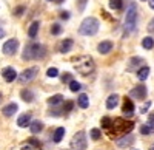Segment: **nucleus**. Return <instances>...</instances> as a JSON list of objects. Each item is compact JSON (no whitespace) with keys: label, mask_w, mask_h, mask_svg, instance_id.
<instances>
[{"label":"nucleus","mask_w":154,"mask_h":150,"mask_svg":"<svg viewBox=\"0 0 154 150\" xmlns=\"http://www.w3.org/2000/svg\"><path fill=\"white\" fill-rule=\"evenodd\" d=\"M133 129H134V122L126 121L123 118H114L111 126L106 130H108L109 138L116 139V138H119V136H123V135H128L130 132H133Z\"/></svg>","instance_id":"obj_1"},{"label":"nucleus","mask_w":154,"mask_h":150,"mask_svg":"<svg viewBox=\"0 0 154 150\" xmlns=\"http://www.w3.org/2000/svg\"><path fill=\"white\" fill-rule=\"evenodd\" d=\"M46 56V48L40 43H29L25 46L22 59L23 60H37V59H43Z\"/></svg>","instance_id":"obj_2"},{"label":"nucleus","mask_w":154,"mask_h":150,"mask_svg":"<svg viewBox=\"0 0 154 150\" xmlns=\"http://www.w3.org/2000/svg\"><path fill=\"white\" fill-rule=\"evenodd\" d=\"M74 68L77 73H80L82 76H88L91 74L96 68L94 65V59L91 56H80L74 59Z\"/></svg>","instance_id":"obj_3"},{"label":"nucleus","mask_w":154,"mask_h":150,"mask_svg":"<svg viewBox=\"0 0 154 150\" xmlns=\"http://www.w3.org/2000/svg\"><path fill=\"white\" fill-rule=\"evenodd\" d=\"M137 19H139V11L137 5L134 2H130L126 8V14H125V31L126 33H133L137 27Z\"/></svg>","instance_id":"obj_4"},{"label":"nucleus","mask_w":154,"mask_h":150,"mask_svg":"<svg viewBox=\"0 0 154 150\" xmlns=\"http://www.w3.org/2000/svg\"><path fill=\"white\" fill-rule=\"evenodd\" d=\"M100 28V23L96 17H86L79 27V33L82 36H94Z\"/></svg>","instance_id":"obj_5"},{"label":"nucleus","mask_w":154,"mask_h":150,"mask_svg":"<svg viewBox=\"0 0 154 150\" xmlns=\"http://www.w3.org/2000/svg\"><path fill=\"white\" fill-rule=\"evenodd\" d=\"M86 147H88V142H86L85 132H77L71 139V148L72 150H85Z\"/></svg>","instance_id":"obj_6"},{"label":"nucleus","mask_w":154,"mask_h":150,"mask_svg":"<svg viewBox=\"0 0 154 150\" xmlns=\"http://www.w3.org/2000/svg\"><path fill=\"white\" fill-rule=\"evenodd\" d=\"M37 74H38V67H29V68L23 70V71L19 74L17 81H19L20 84H28V82H31V81L35 79Z\"/></svg>","instance_id":"obj_7"},{"label":"nucleus","mask_w":154,"mask_h":150,"mask_svg":"<svg viewBox=\"0 0 154 150\" xmlns=\"http://www.w3.org/2000/svg\"><path fill=\"white\" fill-rule=\"evenodd\" d=\"M17 48H19V40H17V39H9V40H6V42L3 43L2 51H3V54H6V56H12V54H16Z\"/></svg>","instance_id":"obj_8"},{"label":"nucleus","mask_w":154,"mask_h":150,"mask_svg":"<svg viewBox=\"0 0 154 150\" xmlns=\"http://www.w3.org/2000/svg\"><path fill=\"white\" fill-rule=\"evenodd\" d=\"M122 113H123V116H126V118H131V116L134 115V104H133V101H131L130 97H125V99H123Z\"/></svg>","instance_id":"obj_9"},{"label":"nucleus","mask_w":154,"mask_h":150,"mask_svg":"<svg viewBox=\"0 0 154 150\" xmlns=\"http://www.w3.org/2000/svg\"><path fill=\"white\" fill-rule=\"evenodd\" d=\"M130 94L136 99H139V101H143V99L146 97V87L145 85H137L134 87V88L130 91Z\"/></svg>","instance_id":"obj_10"},{"label":"nucleus","mask_w":154,"mask_h":150,"mask_svg":"<svg viewBox=\"0 0 154 150\" xmlns=\"http://www.w3.org/2000/svg\"><path fill=\"white\" fill-rule=\"evenodd\" d=\"M2 76H3V79L6 82H14L16 78H17V71L12 67H6V68L2 70Z\"/></svg>","instance_id":"obj_11"},{"label":"nucleus","mask_w":154,"mask_h":150,"mask_svg":"<svg viewBox=\"0 0 154 150\" xmlns=\"http://www.w3.org/2000/svg\"><path fill=\"white\" fill-rule=\"evenodd\" d=\"M112 42L111 40H102L99 45H97V51L100 53V54H108L111 49H112Z\"/></svg>","instance_id":"obj_12"},{"label":"nucleus","mask_w":154,"mask_h":150,"mask_svg":"<svg viewBox=\"0 0 154 150\" xmlns=\"http://www.w3.org/2000/svg\"><path fill=\"white\" fill-rule=\"evenodd\" d=\"M116 142H117V145L120 147V148H128V147H130V145H133V142H134V136H131V135H123L122 136V138L120 139H117V141H116Z\"/></svg>","instance_id":"obj_13"},{"label":"nucleus","mask_w":154,"mask_h":150,"mask_svg":"<svg viewBox=\"0 0 154 150\" xmlns=\"http://www.w3.org/2000/svg\"><path fill=\"white\" fill-rule=\"evenodd\" d=\"M72 45H74L72 39H65V40H62V42L59 43V53H62V54L69 53L71 48H72Z\"/></svg>","instance_id":"obj_14"},{"label":"nucleus","mask_w":154,"mask_h":150,"mask_svg":"<svg viewBox=\"0 0 154 150\" xmlns=\"http://www.w3.org/2000/svg\"><path fill=\"white\" fill-rule=\"evenodd\" d=\"M143 62L142 57H131L130 62H128V65H126V71H134L136 68L139 70V65Z\"/></svg>","instance_id":"obj_15"},{"label":"nucleus","mask_w":154,"mask_h":150,"mask_svg":"<svg viewBox=\"0 0 154 150\" xmlns=\"http://www.w3.org/2000/svg\"><path fill=\"white\" fill-rule=\"evenodd\" d=\"M31 118H32V115L31 113H25V115H22L19 119H17V126L19 127H28L29 124H31Z\"/></svg>","instance_id":"obj_16"},{"label":"nucleus","mask_w":154,"mask_h":150,"mask_svg":"<svg viewBox=\"0 0 154 150\" xmlns=\"http://www.w3.org/2000/svg\"><path fill=\"white\" fill-rule=\"evenodd\" d=\"M17 110H19L17 104H8V105H5V107H3V110H2V115H3V116H6V118H9V116L14 115Z\"/></svg>","instance_id":"obj_17"},{"label":"nucleus","mask_w":154,"mask_h":150,"mask_svg":"<svg viewBox=\"0 0 154 150\" xmlns=\"http://www.w3.org/2000/svg\"><path fill=\"white\" fill-rule=\"evenodd\" d=\"M38 30H40V22L38 20H34L31 25H29V28H28V36L31 37V39H34V37L37 36Z\"/></svg>","instance_id":"obj_18"},{"label":"nucleus","mask_w":154,"mask_h":150,"mask_svg":"<svg viewBox=\"0 0 154 150\" xmlns=\"http://www.w3.org/2000/svg\"><path fill=\"white\" fill-rule=\"evenodd\" d=\"M29 130H31V133H40L43 130V122L42 121H31Z\"/></svg>","instance_id":"obj_19"},{"label":"nucleus","mask_w":154,"mask_h":150,"mask_svg":"<svg viewBox=\"0 0 154 150\" xmlns=\"http://www.w3.org/2000/svg\"><path fill=\"white\" fill-rule=\"evenodd\" d=\"M20 96H22V99H23L25 102H32V101H34V93H32V90L25 88V90L20 91Z\"/></svg>","instance_id":"obj_20"},{"label":"nucleus","mask_w":154,"mask_h":150,"mask_svg":"<svg viewBox=\"0 0 154 150\" xmlns=\"http://www.w3.org/2000/svg\"><path fill=\"white\" fill-rule=\"evenodd\" d=\"M119 104V96L117 94H111L108 99H106V108L108 110H112L116 108V105Z\"/></svg>","instance_id":"obj_21"},{"label":"nucleus","mask_w":154,"mask_h":150,"mask_svg":"<svg viewBox=\"0 0 154 150\" xmlns=\"http://www.w3.org/2000/svg\"><path fill=\"white\" fill-rule=\"evenodd\" d=\"M77 104H79L80 108H88V107H89V99H88V96L82 93L79 97H77Z\"/></svg>","instance_id":"obj_22"},{"label":"nucleus","mask_w":154,"mask_h":150,"mask_svg":"<svg viewBox=\"0 0 154 150\" xmlns=\"http://www.w3.org/2000/svg\"><path fill=\"white\" fill-rule=\"evenodd\" d=\"M63 136H65V129L59 127V129H56V132H54V135H53V141H54V142H60V141L63 139Z\"/></svg>","instance_id":"obj_23"},{"label":"nucleus","mask_w":154,"mask_h":150,"mask_svg":"<svg viewBox=\"0 0 154 150\" xmlns=\"http://www.w3.org/2000/svg\"><path fill=\"white\" fill-rule=\"evenodd\" d=\"M148 74H149V67H142V68L137 70V78H139V81H145V79L148 78Z\"/></svg>","instance_id":"obj_24"},{"label":"nucleus","mask_w":154,"mask_h":150,"mask_svg":"<svg viewBox=\"0 0 154 150\" xmlns=\"http://www.w3.org/2000/svg\"><path fill=\"white\" fill-rule=\"evenodd\" d=\"M142 46H143L145 49H152V48H154V39H152L151 36L145 37V39L142 40Z\"/></svg>","instance_id":"obj_25"},{"label":"nucleus","mask_w":154,"mask_h":150,"mask_svg":"<svg viewBox=\"0 0 154 150\" xmlns=\"http://www.w3.org/2000/svg\"><path fill=\"white\" fill-rule=\"evenodd\" d=\"M62 101H63V96H62V94H54V96H51L46 102H48L49 105H57V104H60Z\"/></svg>","instance_id":"obj_26"},{"label":"nucleus","mask_w":154,"mask_h":150,"mask_svg":"<svg viewBox=\"0 0 154 150\" xmlns=\"http://www.w3.org/2000/svg\"><path fill=\"white\" fill-rule=\"evenodd\" d=\"M108 5H109L111 9L119 11V9H122V6H123V0H109Z\"/></svg>","instance_id":"obj_27"},{"label":"nucleus","mask_w":154,"mask_h":150,"mask_svg":"<svg viewBox=\"0 0 154 150\" xmlns=\"http://www.w3.org/2000/svg\"><path fill=\"white\" fill-rule=\"evenodd\" d=\"M89 136H91V139L93 141H99L100 139V136H102V132L99 129H93L91 132H89Z\"/></svg>","instance_id":"obj_28"},{"label":"nucleus","mask_w":154,"mask_h":150,"mask_svg":"<svg viewBox=\"0 0 154 150\" xmlns=\"http://www.w3.org/2000/svg\"><path fill=\"white\" fill-rule=\"evenodd\" d=\"M80 88H82L80 82H77V81H71V82H69V90H71V91L75 93V91H79Z\"/></svg>","instance_id":"obj_29"},{"label":"nucleus","mask_w":154,"mask_h":150,"mask_svg":"<svg viewBox=\"0 0 154 150\" xmlns=\"http://www.w3.org/2000/svg\"><path fill=\"white\" fill-rule=\"evenodd\" d=\"M72 108H74V102H72V101H66V102H65V105H63V108H62V111L66 115V113H69V111H71Z\"/></svg>","instance_id":"obj_30"},{"label":"nucleus","mask_w":154,"mask_h":150,"mask_svg":"<svg viewBox=\"0 0 154 150\" xmlns=\"http://www.w3.org/2000/svg\"><path fill=\"white\" fill-rule=\"evenodd\" d=\"M62 33V27L59 23H53V27H51V34L53 36H59Z\"/></svg>","instance_id":"obj_31"},{"label":"nucleus","mask_w":154,"mask_h":150,"mask_svg":"<svg viewBox=\"0 0 154 150\" xmlns=\"http://www.w3.org/2000/svg\"><path fill=\"white\" fill-rule=\"evenodd\" d=\"M28 144L29 145H34L35 148H38V150H40L43 145H42V142L40 141H38V139H35V138H31V139H28Z\"/></svg>","instance_id":"obj_32"},{"label":"nucleus","mask_w":154,"mask_h":150,"mask_svg":"<svg viewBox=\"0 0 154 150\" xmlns=\"http://www.w3.org/2000/svg\"><path fill=\"white\" fill-rule=\"evenodd\" d=\"M46 76L48 78H57L59 76V70L57 68H48V71H46Z\"/></svg>","instance_id":"obj_33"},{"label":"nucleus","mask_w":154,"mask_h":150,"mask_svg":"<svg viewBox=\"0 0 154 150\" xmlns=\"http://www.w3.org/2000/svg\"><path fill=\"white\" fill-rule=\"evenodd\" d=\"M60 79H62L63 84H69V82L72 81V74H71V73H63Z\"/></svg>","instance_id":"obj_34"},{"label":"nucleus","mask_w":154,"mask_h":150,"mask_svg":"<svg viewBox=\"0 0 154 150\" xmlns=\"http://www.w3.org/2000/svg\"><path fill=\"white\" fill-rule=\"evenodd\" d=\"M111 122H112V119H111L109 116L102 118V127H103V129H108V127L111 126Z\"/></svg>","instance_id":"obj_35"},{"label":"nucleus","mask_w":154,"mask_h":150,"mask_svg":"<svg viewBox=\"0 0 154 150\" xmlns=\"http://www.w3.org/2000/svg\"><path fill=\"white\" fill-rule=\"evenodd\" d=\"M25 9H26L25 6H19V8H16V9H14V16H17V17H19V16H22L23 12H25Z\"/></svg>","instance_id":"obj_36"},{"label":"nucleus","mask_w":154,"mask_h":150,"mask_svg":"<svg viewBox=\"0 0 154 150\" xmlns=\"http://www.w3.org/2000/svg\"><path fill=\"white\" fill-rule=\"evenodd\" d=\"M140 133H142V135H149V133H151V130H149V127H148V124H145V126L140 127Z\"/></svg>","instance_id":"obj_37"},{"label":"nucleus","mask_w":154,"mask_h":150,"mask_svg":"<svg viewBox=\"0 0 154 150\" xmlns=\"http://www.w3.org/2000/svg\"><path fill=\"white\" fill-rule=\"evenodd\" d=\"M149 107H151V101H148V102H146L142 108H140V113H146V111L149 110Z\"/></svg>","instance_id":"obj_38"},{"label":"nucleus","mask_w":154,"mask_h":150,"mask_svg":"<svg viewBox=\"0 0 154 150\" xmlns=\"http://www.w3.org/2000/svg\"><path fill=\"white\" fill-rule=\"evenodd\" d=\"M60 19L68 20V19H69V12H68V11H62V12H60Z\"/></svg>","instance_id":"obj_39"},{"label":"nucleus","mask_w":154,"mask_h":150,"mask_svg":"<svg viewBox=\"0 0 154 150\" xmlns=\"http://www.w3.org/2000/svg\"><path fill=\"white\" fill-rule=\"evenodd\" d=\"M148 31L149 33H154V19H151V22L148 23Z\"/></svg>","instance_id":"obj_40"},{"label":"nucleus","mask_w":154,"mask_h":150,"mask_svg":"<svg viewBox=\"0 0 154 150\" xmlns=\"http://www.w3.org/2000/svg\"><path fill=\"white\" fill-rule=\"evenodd\" d=\"M148 121H154V111H152V113L148 116Z\"/></svg>","instance_id":"obj_41"},{"label":"nucleus","mask_w":154,"mask_h":150,"mask_svg":"<svg viewBox=\"0 0 154 150\" xmlns=\"http://www.w3.org/2000/svg\"><path fill=\"white\" fill-rule=\"evenodd\" d=\"M149 8L154 9V0H149Z\"/></svg>","instance_id":"obj_42"},{"label":"nucleus","mask_w":154,"mask_h":150,"mask_svg":"<svg viewBox=\"0 0 154 150\" xmlns=\"http://www.w3.org/2000/svg\"><path fill=\"white\" fill-rule=\"evenodd\" d=\"M3 36H5V31H3L2 28H0V39H2V37H3Z\"/></svg>","instance_id":"obj_43"},{"label":"nucleus","mask_w":154,"mask_h":150,"mask_svg":"<svg viewBox=\"0 0 154 150\" xmlns=\"http://www.w3.org/2000/svg\"><path fill=\"white\" fill-rule=\"evenodd\" d=\"M20 150H31V148H29V147H22Z\"/></svg>","instance_id":"obj_44"},{"label":"nucleus","mask_w":154,"mask_h":150,"mask_svg":"<svg viewBox=\"0 0 154 150\" xmlns=\"http://www.w3.org/2000/svg\"><path fill=\"white\" fill-rule=\"evenodd\" d=\"M149 150H154V144H152V147H151V148H149Z\"/></svg>","instance_id":"obj_45"},{"label":"nucleus","mask_w":154,"mask_h":150,"mask_svg":"<svg viewBox=\"0 0 154 150\" xmlns=\"http://www.w3.org/2000/svg\"><path fill=\"white\" fill-rule=\"evenodd\" d=\"M48 2H54V0H48Z\"/></svg>","instance_id":"obj_46"},{"label":"nucleus","mask_w":154,"mask_h":150,"mask_svg":"<svg viewBox=\"0 0 154 150\" xmlns=\"http://www.w3.org/2000/svg\"><path fill=\"white\" fill-rule=\"evenodd\" d=\"M0 99H2V94H0Z\"/></svg>","instance_id":"obj_47"},{"label":"nucleus","mask_w":154,"mask_h":150,"mask_svg":"<svg viewBox=\"0 0 154 150\" xmlns=\"http://www.w3.org/2000/svg\"><path fill=\"white\" fill-rule=\"evenodd\" d=\"M142 2H145V0H142Z\"/></svg>","instance_id":"obj_48"}]
</instances>
